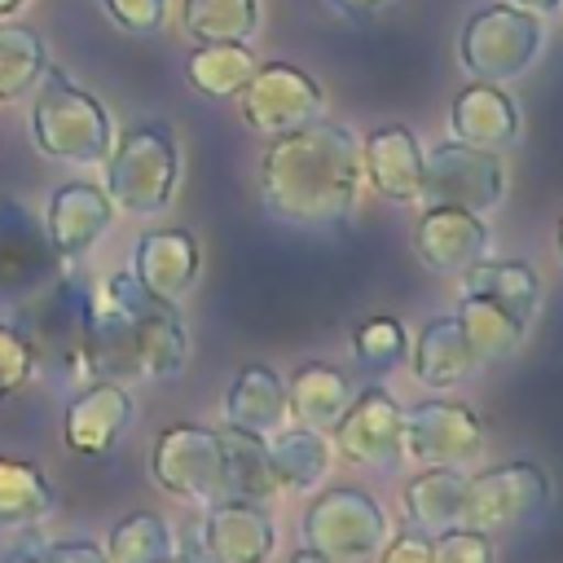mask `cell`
<instances>
[{"mask_svg":"<svg viewBox=\"0 0 563 563\" xmlns=\"http://www.w3.org/2000/svg\"><path fill=\"white\" fill-rule=\"evenodd\" d=\"M554 251H559V264H563V216H559V229H554Z\"/></svg>","mask_w":563,"mask_h":563,"instance_id":"ee69618b","label":"cell"},{"mask_svg":"<svg viewBox=\"0 0 563 563\" xmlns=\"http://www.w3.org/2000/svg\"><path fill=\"white\" fill-rule=\"evenodd\" d=\"M361 141L343 123L312 119L268 141L260 158V198L273 220L295 229H334L356 211Z\"/></svg>","mask_w":563,"mask_h":563,"instance_id":"6da1fadb","label":"cell"},{"mask_svg":"<svg viewBox=\"0 0 563 563\" xmlns=\"http://www.w3.org/2000/svg\"><path fill=\"white\" fill-rule=\"evenodd\" d=\"M264 444H268V471H273L277 497H303L325 484L330 462H334V444L325 431L286 422L273 435H264Z\"/></svg>","mask_w":563,"mask_h":563,"instance_id":"ffe728a7","label":"cell"},{"mask_svg":"<svg viewBox=\"0 0 563 563\" xmlns=\"http://www.w3.org/2000/svg\"><path fill=\"white\" fill-rule=\"evenodd\" d=\"M180 22L198 44H246L260 22V9L255 0H185Z\"/></svg>","mask_w":563,"mask_h":563,"instance_id":"d6a6232c","label":"cell"},{"mask_svg":"<svg viewBox=\"0 0 563 563\" xmlns=\"http://www.w3.org/2000/svg\"><path fill=\"white\" fill-rule=\"evenodd\" d=\"M31 141L57 163H101L110 154L114 128L92 92L75 88L62 70H44V88L31 106Z\"/></svg>","mask_w":563,"mask_h":563,"instance_id":"277c9868","label":"cell"},{"mask_svg":"<svg viewBox=\"0 0 563 563\" xmlns=\"http://www.w3.org/2000/svg\"><path fill=\"white\" fill-rule=\"evenodd\" d=\"M84 369L88 378H176L189 361V334L176 303L154 299L132 273H110L88 290L84 317Z\"/></svg>","mask_w":563,"mask_h":563,"instance_id":"7a4b0ae2","label":"cell"},{"mask_svg":"<svg viewBox=\"0 0 563 563\" xmlns=\"http://www.w3.org/2000/svg\"><path fill=\"white\" fill-rule=\"evenodd\" d=\"M334 9H343V13H369V9H378V4H387V0H330Z\"/></svg>","mask_w":563,"mask_h":563,"instance_id":"ab89813d","label":"cell"},{"mask_svg":"<svg viewBox=\"0 0 563 563\" xmlns=\"http://www.w3.org/2000/svg\"><path fill=\"white\" fill-rule=\"evenodd\" d=\"M493 246V233L484 216L462 207H422L413 224V255L422 268L440 277H462L471 264H479Z\"/></svg>","mask_w":563,"mask_h":563,"instance_id":"9a60e30c","label":"cell"},{"mask_svg":"<svg viewBox=\"0 0 563 563\" xmlns=\"http://www.w3.org/2000/svg\"><path fill=\"white\" fill-rule=\"evenodd\" d=\"M150 475L163 493L189 506H216L229 497L224 471V440L220 427L202 422H172L150 444Z\"/></svg>","mask_w":563,"mask_h":563,"instance_id":"8992f818","label":"cell"},{"mask_svg":"<svg viewBox=\"0 0 563 563\" xmlns=\"http://www.w3.org/2000/svg\"><path fill=\"white\" fill-rule=\"evenodd\" d=\"M286 422H290V405H286L282 374L268 365H242L224 391V427H238L251 435H273Z\"/></svg>","mask_w":563,"mask_h":563,"instance_id":"603a6c76","label":"cell"},{"mask_svg":"<svg viewBox=\"0 0 563 563\" xmlns=\"http://www.w3.org/2000/svg\"><path fill=\"white\" fill-rule=\"evenodd\" d=\"M462 290L488 295L497 299L506 312H515L523 325H532V317L541 312V273L523 260H479L462 273Z\"/></svg>","mask_w":563,"mask_h":563,"instance_id":"484cf974","label":"cell"},{"mask_svg":"<svg viewBox=\"0 0 563 563\" xmlns=\"http://www.w3.org/2000/svg\"><path fill=\"white\" fill-rule=\"evenodd\" d=\"M400 413L405 405L387 387H361L343 418L330 427V444L343 462L365 471H391L400 466Z\"/></svg>","mask_w":563,"mask_h":563,"instance_id":"4fadbf2b","label":"cell"},{"mask_svg":"<svg viewBox=\"0 0 563 563\" xmlns=\"http://www.w3.org/2000/svg\"><path fill=\"white\" fill-rule=\"evenodd\" d=\"M462 501H466V471L462 466H418V475H409L405 493H400L409 528H418L427 537L457 528Z\"/></svg>","mask_w":563,"mask_h":563,"instance_id":"cb8c5ba5","label":"cell"},{"mask_svg":"<svg viewBox=\"0 0 563 563\" xmlns=\"http://www.w3.org/2000/svg\"><path fill=\"white\" fill-rule=\"evenodd\" d=\"M106 163V198L114 202V211L128 216H158L180 180V150L167 123L158 119H141L128 132H119L110 141Z\"/></svg>","mask_w":563,"mask_h":563,"instance_id":"3957f363","label":"cell"},{"mask_svg":"<svg viewBox=\"0 0 563 563\" xmlns=\"http://www.w3.org/2000/svg\"><path fill=\"white\" fill-rule=\"evenodd\" d=\"M453 317L462 321V330H466V339H471V347H475L479 361H506V356H515L519 343H523V334H528V325L515 312H506L497 299L475 295V290H462L457 295Z\"/></svg>","mask_w":563,"mask_h":563,"instance_id":"83f0119b","label":"cell"},{"mask_svg":"<svg viewBox=\"0 0 563 563\" xmlns=\"http://www.w3.org/2000/svg\"><path fill=\"white\" fill-rule=\"evenodd\" d=\"M352 361L365 374H391L409 361V330L391 312H374L352 330Z\"/></svg>","mask_w":563,"mask_h":563,"instance_id":"836d02e7","label":"cell"},{"mask_svg":"<svg viewBox=\"0 0 563 563\" xmlns=\"http://www.w3.org/2000/svg\"><path fill=\"white\" fill-rule=\"evenodd\" d=\"M31 0H0V18H13V13H22Z\"/></svg>","mask_w":563,"mask_h":563,"instance_id":"7bdbcfd3","label":"cell"},{"mask_svg":"<svg viewBox=\"0 0 563 563\" xmlns=\"http://www.w3.org/2000/svg\"><path fill=\"white\" fill-rule=\"evenodd\" d=\"M185 75L202 97H238L246 88V79L255 75V53L246 44H233V40L198 44L185 62Z\"/></svg>","mask_w":563,"mask_h":563,"instance_id":"f1b7e54d","label":"cell"},{"mask_svg":"<svg viewBox=\"0 0 563 563\" xmlns=\"http://www.w3.org/2000/svg\"><path fill=\"white\" fill-rule=\"evenodd\" d=\"M136 286L154 299H167V303H180L198 273H202V251H198V238L189 229H150L136 238L132 246V268Z\"/></svg>","mask_w":563,"mask_h":563,"instance_id":"ac0fdd59","label":"cell"},{"mask_svg":"<svg viewBox=\"0 0 563 563\" xmlns=\"http://www.w3.org/2000/svg\"><path fill=\"white\" fill-rule=\"evenodd\" d=\"M101 550L110 554V563H163L167 554H176V532L163 515L132 510L110 528Z\"/></svg>","mask_w":563,"mask_h":563,"instance_id":"4dcf8cb0","label":"cell"},{"mask_svg":"<svg viewBox=\"0 0 563 563\" xmlns=\"http://www.w3.org/2000/svg\"><path fill=\"white\" fill-rule=\"evenodd\" d=\"M409 365H413V378L422 387H457L466 383L484 361L475 356L462 321L449 312V317H435L418 330V339L409 343Z\"/></svg>","mask_w":563,"mask_h":563,"instance_id":"7402d4cb","label":"cell"},{"mask_svg":"<svg viewBox=\"0 0 563 563\" xmlns=\"http://www.w3.org/2000/svg\"><path fill=\"white\" fill-rule=\"evenodd\" d=\"M35 369V343L31 334H22L18 325L0 321V400L13 396Z\"/></svg>","mask_w":563,"mask_h":563,"instance_id":"d590c367","label":"cell"},{"mask_svg":"<svg viewBox=\"0 0 563 563\" xmlns=\"http://www.w3.org/2000/svg\"><path fill=\"white\" fill-rule=\"evenodd\" d=\"M4 563H44V559H40V554H9Z\"/></svg>","mask_w":563,"mask_h":563,"instance_id":"f6af8a7d","label":"cell"},{"mask_svg":"<svg viewBox=\"0 0 563 563\" xmlns=\"http://www.w3.org/2000/svg\"><path fill=\"white\" fill-rule=\"evenodd\" d=\"M391 523L387 510L352 484L339 488H312L303 515H299V537L303 545L321 550L330 563H365L378 554V545L387 541Z\"/></svg>","mask_w":563,"mask_h":563,"instance_id":"5b68a950","label":"cell"},{"mask_svg":"<svg viewBox=\"0 0 563 563\" xmlns=\"http://www.w3.org/2000/svg\"><path fill=\"white\" fill-rule=\"evenodd\" d=\"M286 563H330V559H325L321 550H312V545H299V550H295Z\"/></svg>","mask_w":563,"mask_h":563,"instance_id":"60d3db41","label":"cell"},{"mask_svg":"<svg viewBox=\"0 0 563 563\" xmlns=\"http://www.w3.org/2000/svg\"><path fill=\"white\" fill-rule=\"evenodd\" d=\"M238 106H242V123L251 132L282 136L290 128H303V123L321 119L325 97H321L317 79L303 75L299 66L268 62V66H255V75L238 92Z\"/></svg>","mask_w":563,"mask_h":563,"instance_id":"7c38bea8","label":"cell"},{"mask_svg":"<svg viewBox=\"0 0 563 563\" xmlns=\"http://www.w3.org/2000/svg\"><path fill=\"white\" fill-rule=\"evenodd\" d=\"M484 453V422L453 396H422L400 413V457L413 466H466Z\"/></svg>","mask_w":563,"mask_h":563,"instance_id":"9c48e42d","label":"cell"},{"mask_svg":"<svg viewBox=\"0 0 563 563\" xmlns=\"http://www.w3.org/2000/svg\"><path fill=\"white\" fill-rule=\"evenodd\" d=\"M110 220H114V202L92 180H66V185H57L48 194V207H44V233H48V242H53V251H57L62 264L88 255L106 238Z\"/></svg>","mask_w":563,"mask_h":563,"instance_id":"e0dca14e","label":"cell"},{"mask_svg":"<svg viewBox=\"0 0 563 563\" xmlns=\"http://www.w3.org/2000/svg\"><path fill=\"white\" fill-rule=\"evenodd\" d=\"M431 563H497V541L457 523L431 537Z\"/></svg>","mask_w":563,"mask_h":563,"instance_id":"e575fe53","label":"cell"},{"mask_svg":"<svg viewBox=\"0 0 563 563\" xmlns=\"http://www.w3.org/2000/svg\"><path fill=\"white\" fill-rule=\"evenodd\" d=\"M57 506V493L48 484V475L13 453H0V532L9 528H31L40 519H48Z\"/></svg>","mask_w":563,"mask_h":563,"instance_id":"4316f807","label":"cell"},{"mask_svg":"<svg viewBox=\"0 0 563 563\" xmlns=\"http://www.w3.org/2000/svg\"><path fill=\"white\" fill-rule=\"evenodd\" d=\"M48 70L44 44L26 22H0V106L22 101Z\"/></svg>","mask_w":563,"mask_h":563,"instance_id":"1f68e13d","label":"cell"},{"mask_svg":"<svg viewBox=\"0 0 563 563\" xmlns=\"http://www.w3.org/2000/svg\"><path fill=\"white\" fill-rule=\"evenodd\" d=\"M44 563H110V554L97 541H57L40 554Z\"/></svg>","mask_w":563,"mask_h":563,"instance_id":"f35d334b","label":"cell"},{"mask_svg":"<svg viewBox=\"0 0 563 563\" xmlns=\"http://www.w3.org/2000/svg\"><path fill=\"white\" fill-rule=\"evenodd\" d=\"M163 563H194V559H185V554H167Z\"/></svg>","mask_w":563,"mask_h":563,"instance_id":"bcb514c9","label":"cell"},{"mask_svg":"<svg viewBox=\"0 0 563 563\" xmlns=\"http://www.w3.org/2000/svg\"><path fill=\"white\" fill-rule=\"evenodd\" d=\"M352 396H356V383L339 365H325V361H303L286 378L290 422H303L317 431H330L343 418V409L352 405Z\"/></svg>","mask_w":563,"mask_h":563,"instance_id":"d4e9b609","label":"cell"},{"mask_svg":"<svg viewBox=\"0 0 563 563\" xmlns=\"http://www.w3.org/2000/svg\"><path fill=\"white\" fill-rule=\"evenodd\" d=\"M132 413H136L132 391H128L119 378H88V383L70 396L66 418H62L66 449H70V453H84V457L110 453V449L123 440Z\"/></svg>","mask_w":563,"mask_h":563,"instance_id":"2e32d148","label":"cell"},{"mask_svg":"<svg viewBox=\"0 0 563 563\" xmlns=\"http://www.w3.org/2000/svg\"><path fill=\"white\" fill-rule=\"evenodd\" d=\"M224 440V471H229V497L238 501H273V471H268V444L264 435L238 431V427H220Z\"/></svg>","mask_w":563,"mask_h":563,"instance_id":"f546056e","label":"cell"},{"mask_svg":"<svg viewBox=\"0 0 563 563\" xmlns=\"http://www.w3.org/2000/svg\"><path fill=\"white\" fill-rule=\"evenodd\" d=\"M506 198V167L493 150H475L462 141H440L422 154V198L418 207H462V211H493Z\"/></svg>","mask_w":563,"mask_h":563,"instance_id":"30bf717a","label":"cell"},{"mask_svg":"<svg viewBox=\"0 0 563 563\" xmlns=\"http://www.w3.org/2000/svg\"><path fill=\"white\" fill-rule=\"evenodd\" d=\"M449 128H453V141L501 154L519 136V110H515V101L497 84H484L479 79V84H471V88H462L453 97Z\"/></svg>","mask_w":563,"mask_h":563,"instance_id":"44dd1931","label":"cell"},{"mask_svg":"<svg viewBox=\"0 0 563 563\" xmlns=\"http://www.w3.org/2000/svg\"><path fill=\"white\" fill-rule=\"evenodd\" d=\"M101 4H106V13H110L123 31H132V35H150V31H158L163 18H167V0H101Z\"/></svg>","mask_w":563,"mask_h":563,"instance_id":"8d00e7d4","label":"cell"},{"mask_svg":"<svg viewBox=\"0 0 563 563\" xmlns=\"http://www.w3.org/2000/svg\"><path fill=\"white\" fill-rule=\"evenodd\" d=\"M198 545L207 563H268L277 550V523L264 501L224 497L216 506H202Z\"/></svg>","mask_w":563,"mask_h":563,"instance_id":"5bb4252c","label":"cell"},{"mask_svg":"<svg viewBox=\"0 0 563 563\" xmlns=\"http://www.w3.org/2000/svg\"><path fill=\"white\" fill-rule=\"evenodd\" d=\"M541 40H545V26L532 9L488 4L475 18H466L457 40V62L484 84H506L537 62Z\"/></svg>","mask_w":563,"mask_h":563,"instance_id":"ba28073f","label":"cell"},{"mask_svg":"<svg viewBox=\"0 0 563 563\" xmlns=\"http://www.w3.org/2000/svg\"><path fill=\"white\" fill-rule=\"evenodd\" d=\"M550 497H554L550 475L528 457L484 466V471L466 475L462 528H475V532H488V537L523 528V523H532L550 510Z\"/></svg>","mask_w":563,"mask_h":563,"instance_id":"52a82bcc","label":"cell"},{"mask_svg":"<svg viewBox=\"0 0 563 563\" xmlns=\"http://www.w3.org/2000/svg\"><path fill=\"white\" fill-rule=\"evenodd\" d=\"M563 0H519V9H532V13H550V9H559Z\"/></svg>","mask_w":563,"mask_h":563,"instance_id":"b9f144b4","label":"cell"},{"mask_svg":"<svg viewBox=\"0 0 563 563\" xmlns=\"http://www.w3.org/2000/svg\"><path fill=\"white\" fill-rule=\"evenodd\" d=\"M62 277V260L22 202H0V308H31Z\"/></svg>","mask_w":563,"mask_h":563,"instance_id":"8fae6325","label":"cell"},{"mask_svg":"<svg viewBox=\"0 0 563 563\" xmlns=\"http://www.w3.org/2000/svg\"><path fill=\"white\" fill-rule=\"evenodd\" d=\"M374 563H431V537L418 532V528L387 532V541L378 545Z\"/></svg>","mask_w":563,"mask_h":563,"instance_id":"74e56055","label":"cell"},{"mask_svg":"<svg viewBox=\"0 0 563 563\" xmlns=\"http://www.w3.org/2000/svg\"><path fill=\"white\" fill-rule=\"evenodd\" d=\"M361 176L378 198L396 207H418L422 198V145L409 128L387 123L361 141Z\"/></svg>","mask_w":563,"mask_h":563,"instance_id":"d6986e66","label":"cell"}]
</instances>
